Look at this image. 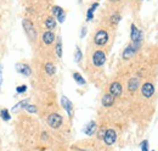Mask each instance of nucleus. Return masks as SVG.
<instances>
[{
    "mask_svg": "<svg viewBox=\"0 0 158 151\" xmlns=\"http://www.w3.org/2000/svg\"><path fill=\"white\" fill-rule=\"evenodd\" d=\"M22 26H23V29H24V32L27 33V36L31 38V39L35 40V39L38 38L37 31H35V28H34V26H33L32 21H29V19H24L23 21H22Z\"/></svg>",
    "mask_w": 158,
    "mask_h": 151,
    "instance_id": "obj_1",
    "label": "nucleus"
},
{
    "mask_svg": "<svg viewBox=\"0 0 158 151\" xmlns=\"http://www.w3.org/2000/svg\"><path fill=\"white\" fill-rule=\"evenodd\" d=\"M62 123H63V118H62L61 114H59V113H51V114H49V117H48V124L52 129L60 128L62 126Z\"/></svg>",
    "mask_w": 158,
    "mask_h": 151,
    "instance_id": "obj_2",
    "label": "nucleus"
},
{
    "mask_svg": "<svg viewBox=\"0 0 158 151\" xmlns=\"http://www.w3.org/2000/svg\"><path fill=\"white\" fill-rule=\"evenodd\" d=\"M130 38H131V41L134 44H141L142 41V38H143V33L139 29L135 24H131V32H130Z\"/></svg>",
    "mask_w": 158,
    "mask_h": 151,
    "instance_id": "obj_3",
    "label": "nucleus"
},
{
    "mask_svg": "<svg viewBox=\"0 0 158 151\" xmlns=\"http://www.w3.org/2000/svg\"><path fill=\"white\" fill-rule=\"evenodd\" d=\"M94 41L98 46H103L107 41H108V33L103 29L99 31L96 34H95V38H94Z\"/></svg>",
    "mask_w": 158,
    "mask_h": 151,
    "instance_id": "obj_4",
    "label": "nucleus"
},
{
    "mask_svg": "<svg viewBox=\"0 0 158 151\" xmlns=\"http://www.w3.org/2000/svg\"><path fill=\"white\" fill-rule=\"evenodd\" d=\"M105 62H106V54L101 50L95 51L93 55V65L96 67H101L102 65H105Z\"/></svg>",
    "mask_w": 158,
    "mask_h": 151,
    "instance_id": "obj_5",
    "label": "nucleus"
},
{
    "mask_svg": "<svg viewBox=\"0 0 158 151\" xmlns=\"http://www.w3.org/2000/svg\"><path fill=\"white\" fill-rule=\"evenodd\" d=\"M139 48H140V44H134V43H133L131 45H128V46L124 49V51H123V58H124V60L131 58V57L136 54Z\"/></svg>",
    "mask_w": 158,
    "mask_h": 151,
    "instance_id": "obj_6",
    "label": "nucleus"
},
{
    "mask_svg": "<svg viewBox=\"0 0 158 151\" xmlns=\"http://www.w3.org/2000/svg\"><path fill=\"white\" fill-rule=\"evenodd\" d=\"M116 140H117V133L114 132L113 129H107V131L105 132L103 141H105L106 145L111 146V145H113V144L116 143Z\"/></svg>",
    "mask_w": 158,
    "mask_h": 151,
    "instance_id": "obj_7",
    "label": "nucleus"
},
{
    "mask_svg": "<svg viewBox=\"0 0 158 151\" xmlns=\"http://www.w3.org/2000/svg\"><path fill=\"white\" fill-rule=\"evenodd\" d=\"M61 105H62V107L66 110L68 117L72 118V116H73V104H72V101H71L67 96H62V97H61Z\"/></svg>",
    "mask_w": 158,
    "mask_h": 151,
    "instance_id": "obj_8",
    "label": "nucleus"
},
{
    "mask_svg": "<svg viewBox=\"0 0 158 151\" xmlns=\"http://www.w3.org/2000/svg\"><path fill=\"white\" fill-rule=\"evenodd\" d=\"M141 93H142V95H143L145 97H147V99L152 97L153 94H155V85H153L152 83H150V82L145 83V84L142 85V88H141Z\"/></svg>",
    "mask_w": 158,
    "mask_h": 151,
    "instance_id": "obj_9",
    "label": "nucleus"
},
{
    "mask_svg": "<svg viewBox=\"0 0 158 151\" xmlns=\"http://www.w3.org/2000/svg\"><path fill=\"white\" fill-rule=\"evenodd\" d=\"M16 71H17L20 75L24 76V77H29V76L32 75L31 67H29L28 65H26V63H17V65H16Z\"/></svg>",
    "mask_w": 158,
    "mask_h": 151,
    "instance_id": "obj_10",
    "label": "nucleus"
},
{
    "mask_svg": "<svg viewBox=\"0 0 158 151\" xmlns=\"http://www.w3.org/2000/svg\"><path fill=\"white\" fill-rule=\"evenodd\" d=\"M122 92H123V88H122V84L120 83L113 82L111 84V87H110V94L111 95H113L114 97H117V96H120Z\"/></svg>",
    "mask_w": 158,
    "mask_h": 151,
    "instance_id": "obj_11",
    "label": "nucleus"
},
{
    "mask_svg": "<svg viewBox=\"0 0 158 151\" xmlns=\"http://www.w3.org/2000/svg\"><path fill=\"white\" fill-rule=\"evenodd\" d=\"M52 14H54V16L57 19L59 22H61V23L64 22V19H66V14H64V11H63L62 7H60V6H54Z\"/></svg>",
    "mask_w": 158,
    "mask_h": 151,
    "instance_id": "obj_12",
    "label": "nucleus"
},
{
    "mask_svg": "<svg viewBox=\"0 0 158 151\" xmlns=\"http://www.w3.org/2000/svg\"><path fill=\"white\" fill-rule=\"evenodd\" d=\"M139 85H140V80H139V78L133 77V78H130L129 82H128V90H129L130 93H134V92L138 90Z\"/></svg>",
    "mask_w": 158,
    "mask_h": 151,
    "instance_id": "obj_13",
    "label": "nucleus"
},
{
    "mask_svg": "<svg viewBox=\"0 0 158 151\" xmlns=\"http://www.w3.org/2000/svg\"><path fill=\"white\" fill-rule=\"evenodd\" d=\"M96 123L94 122V121H91V122H89L85 127H84V133L86 134V135H89V136H91V135H94L95 133H96Z\"/></svg>",
    "mask_w": 158,
    "mask_h": 151,
    "instance_id": "obj_14",
    "label": "nucleus"
},
{
    "mask_svg": "<svg viewBox=\"0 0 158 151\" xmlns=\"http://www.w3.org/2000/svg\"><path fill=\"white\" fill-rule=\"evenodd\" d=\"M101 102H102V105L105 107H110V106H112L114 104V96L111 94H105L102 96Z\"/></svg>",
    "mask_w": 158,
    "mask_h": 151,
    "instance_id": "obj_15",
    "label": "nucleus"
},
{
    "mask_svg": "<svg viewBox=\"0 0 158 151\" xmlns=\"http://www.w3.org/2000/svg\"><path fill=\"white\" fill-rule=\"evenodd\" d=\"M54 40H55V34H54L51 31H46V32L43 34V41H44V44L50 45V44L54 43Z\"/></svg>",
    "mask_w": 158,
    "mask_h": 151,
    "instance_id": "obj_16",
    "label": "nucleus"
},
{
    "mask_svg": "<svg viewBox=\"0 0 158 151\" xmlns=\"http://www.w3.org/2000/svg\"><path fill=\"white\" fill-rule=\"evenodd\" d=\"M44 68H45V72H46L49 76H54L55 73H56V67H55V65H54V63H51V62L45 63Z\"/></svg>",
    "mask_w": 158,
    "mask_h": 151,
    "instance_id": "obj_17",
    "label": "nucleus"
},
{
    "mask_svg": "<svg viewBox=\"0 0 158 151\" xmlns=\"http://www.w3.org/2000/svg\"><path fill=\"white\" fill-rule=\"evenodd\" d=\"M45 27H46L49 31L55 29V28H56V21H55V19H54V17L46 19V21H45Z\"/></svg>",
    "mask_w": 158,
    "mask_h": 151,
    "instance_id": "obj_18",
    "label": "nucleus"
},
{
    "mask_svg": "<svg viewBox=\"0 0 158 151\" xmlns=\"http://www.w3.org/2000/svg\"><path fill=\"white\" fill-rule=\"evenodd\" d=\"M0 117H1V119L5 121V122H9V121L11 119V114H10L7 109H1V111H0Z\"/></svg>",
    "mask_w": 158,
    "mask_h": 151,
    "instance_id": "obj_19",
    "label": "nucleus"
},
{
    "mask_svg": "<svg viewBox=\"0 0 158 151\" xmlns=\"http://www.w3.org/2000/svg\"><path fill=\"white\" fill-rule=\"evenodd\" d=\"M98 6H99V4L95 2V4H93L91 7L88 10V16H86V19H88V21H91V19H93V17H94V11L98 9Z\"/></svg>",
    "mask_w": 158,
    "mask_h": 151,
    "instance_id": "obj_20",
    "label": "nucleus"
},
{
    "mask_svg": "<svg viewBox=\"0 0 158 151\" xmlns=\"http://www.w3.org/2000/svg\"><path fill=\"white\" fill-rule=\"evenodd\" d=\"M73 79L77 82L78 85H85V79H84V78L81 77V75L78 73V72H74V73H73Z\"/></svg>",
    "mask_w": 158,
    "mask_h": 151,
    "instance_id": "obj_21",
    "label": "nucleus"
},
{
    "mask_svg": "<svg viewBox=\"0 0 158 151\" xmlns=\"http://www.w3.org/2000/svg\"><path fill=\"white\" fill-rule=\"evenodd\" d=\"M28 102H29V99H24V100H22V101H20L19 104H16V105L12 107V111H16V110H17V109H20V107L24 109V107L28 105Z\"/></svg>",
    "mask_w": 158,
    "mask_h": 151,
    "instance_id": "obj_22",
    "label": "nucleus"
},
{
    "mask_svg": "<svg viewBox=\"0 0 158 151\" xmlns=\"http://www.w3.org/2000/svg\"><path fill=\"white\" fill-rule=\"evenodd\" d=\"M24 110L27 111V112H29V113H37V107L34 106V105H32V104H28L26 107H24Z\"/></svg>",
    "mask_w": 158,
    "mask_h": 151,
    "instance_id": "obj_23",
    "label": "nucleus"
},
{
    "mask_svg": "<svg viewBox=\"0 0 158 151\" xmlns=\"http://www.w3.org/2000/svg\"><path fill=\"white\" fill-rule=\"evenodd\" d=\"M81 57H83L81 50H80V48H78V46H77V49H76V55H74V61H76V62H80Z\"/></svg>",
    "mask_w": 158,
    "mask_h": 151,
    "instance_id": "obj_24",
    "label": "nucleus"
},
{
    "mask_svg": "<svg viewBox=\"0 0 158 151\" xmlns=\"http://www.w3.org/2000/svg\"><path fill=\"white\" fill-rule=\"evenodd\" d=\"M56 55L57 57H62V43L59 40V43L56 44Z\"/></svg>",
    "mask_w": 158,
    "mask_h": 151,
    "instance_id": "obj_25",
    "label": "nucleus"
},
{
    "mask_svg": "<svg viewBox=\"0 0 158 151\" xmlns=\"http://www.w3.org/2000/svg\"><path fill=\"white\" fill-rule=\"evenodd\" d=\"M26 90H27V85H20V87H17V88H16L17 94H23Z\"/></svg>",
    "mask_w": 158,
    "mask_h": 151,
    "instance_id": "obj_26",
    "label": "nucleus"
},
{
    "mask_svg": "<svg viewBox=\"0 0 158 151\" xmlns=\"http://www.w3.org/2000/svg\"><path fill=\"white\" fill-rule=\"evenodd\" d=\"M141 151H150L148 150V141L147 140H143L141 143Z\"/></svg>",
    "mask_w": 158,
    "mask_h": 151,
    "instance_id": "obj_27",
    "label": "nucleus"
},
{
    "mask_svg": "<svg viewBox=\"0 0 158 151\" xmlns=\"http://www.w3.org/2000/svg\"><path fill=\"white\" fill-rule=\"evenodd\" d=\"M111 21H112V23L117 24L119 21H120V16H119L118 14H116V15H113V16H112V19H111Z\"/></svg>",
    "mask_w": 158,
    "mask_h": 151,
    "instance_id": "obj_28",
    "label": "nucleus"
},
{
    "mask_svg": "<svg viewBox=\"0 0 158 151\" xmlns=\"http://www.w3.org/2000/svg\"><path fill=\"white\" fill-rule=\"evenodd\" d=\"M86 34V27H83L81 28V32H80V38H84Z\"/></svg>",
    "mask_w": 158,
    "mask_h": 151,
    "instance_id": "obj_29",
    "label": "nucleus"
},
{
    "mask_svg": "<svg viewBox=\"0 0 158 151\" xmlns=\"http://www.w3.org/2000/svg\"><path fill=\"white\" fill-rule=\"evenodd\" d=\"M2 84V65H0V88Z\"/></svg>",
    "mask_w": 158,
    "mask_h": 151,
    "instance_id": "obj_30",
    "label": "nucleus"
},
{
    "mask_svg": "<svg viewBox=\"0 0 158 151\" xmlns=\"http://www.w3.org/2000/svg\"><path fill=\"white\" fill-rule=\"evenodd\" d=\"M110 1H113L114 2V1H118V0H110Z\"/></svg>",
    "mask_w": 158,
    "mask_h": 151,
    "instance_id": "obj_31",
    "label": "nucleus"
}]
</instances>
